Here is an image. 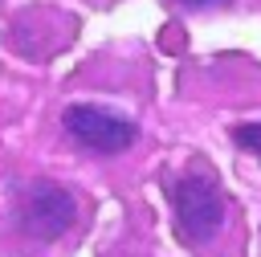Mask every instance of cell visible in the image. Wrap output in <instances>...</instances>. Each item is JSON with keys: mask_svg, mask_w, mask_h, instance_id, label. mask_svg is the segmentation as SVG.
<instances>
[{"mask_svg": "<svg viewBox=\"0 0 261 257\" xmlns=\"http://www.w3.org/2000/svg\"><path fill=\"white\" fill-rule=\"evenodd\" d=\"M77 224V196L53 179H33L16 200V228L29 245H53Z\"/></svg>", "mask_w": 261, "mask_h": 257, "instance_id": "obj_1", "label": "cell"}, {"mask_svg": "<svg viewBox=\"0 0 261 257\" xmlns=\"http://www.w3.org/2000/svg\"><path fill=\"white\" fill-rule=\"evenodd\" d=\"M167 196H171L175 228L184 233V241L204 245V241H212L220 233V224H224V196H220L212 175L192 171V175L167 184Z\"/></svg>", "mask_w": 261, "mask_h": 257, "instance_id": "obj_2", "label": "cell"}, {"mask_svg": "<svg viewBox=\"0 0 261 257\" xmlns=\"http://www.w3.org/2000/svg\"><path fill=\"white\" fill-rule=\"evenodd\" d=\"M61 126L73 143H82L86 151H98V155H118L126 151L135 139H139V126L114 110H102L94 102H73L65 106L61 114Z\"/></svg>", "mask_w": 261, "mask_h": 257, "instance_id": "obj_3", "label": "cell"}, {"mask_svg": "<svg viewBox=\"0 0 261 257\" xmlns=\"http://www.w3.org/2000/svg\"><path fill=\"white\" fill-rule=\"evenodd\" d=\"M232 139H237L245 151H257V155H261V126H257V122H245V126H237V131H232Z\"/></svg>", "mask_w": 261, "mask_h": 257, "instance_id": "obj_4", "label": "cell"}, {"mask_svg": "<svg viewBox=\"0 0 261 257\" xmlns=\"http://www.w3.org/2000/svg\"><path fill=\"white\" fill-rule=\"evenodd\" d=\"M184 8H216V4H228V0H179Z\"/></svg>", "mask_w": 261, "mask_h": 257, "instance_id": "obj_5", "label": "cell"}]
</instances>
